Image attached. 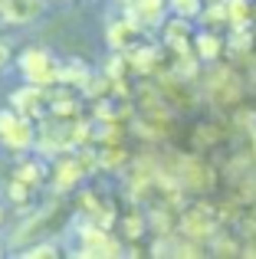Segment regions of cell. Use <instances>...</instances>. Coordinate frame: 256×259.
I'll list each match as a JSON object with an SVG mask.
<instances>
[{
    "label": "cell",
    "mask_w": 256,
    "mask_h": 259,
    "mask_svg": "<svg viewBox=\"0 0 256 259\" xmlns=\"http://www.w3.org/2000/svg\"><path fill=\"white\" fill-rule=\"evenodd\" d=\"M39 135L33 128V118L20 115L17 108H4L0 112V145L10 148V151H30L36 148Z\"/></svg>",
    "instance_id": "obj_1"
},
{
    "label": "cell",
    "mask_w": 256,
    "mask_h": 259,
    "mask_svg": "<svg viewBox=\"0 0 256 259\" xmlns=\"http://www.w3.org/2000/svg\"><path fill=\"white\" fill-rule=\"evenodd\" d=\"M20 72H23L26 82L33 85H56L63 82V69H59V63L50 56L46 50H23L20 53Z\"/></svg>",
    "instance_id": "obj_2"
},
{
    "label": "cell",
    "mask_w": 256,
    "mask_h": 259,
    "mask_svg": "<svg viewBox=\"0 0 256 259\" xmlns=\"http://www.w3.org/2000/svg\"><path fill=\"white\" fill-rule=\"evenodd\" d=\"M79 236H82V249H79V256H122L118 240L105 227H99V223H92V220L79 230Z\"/></svg>",
    "instance_id": "obj_3"
},
{
    "label": "cell",
    "mask_w": 256,
    "mask_h": 259,
    "mask_svg": "<svg viewBox=\"0 0 256 259\" xmlns=\"http://www.w3.org/2000/svg\"><path fill=\"white\" fill-rule=\"evenodd\" d=\"M13 108L26 118H46L50 115V85H26L13 92Z\"/></svg>",
    "instance_id": "obj_4"
},
{
    "label": "cell",
    "mask_w": 256,
    "mask_h": 259,
    "mask_svg": "<svg viewBox=\"0 0 256 259\" xmlns=\"http://www.w3.org/2000/svg\"><path fill=\"white\" fill-rule=\"evenodd\" d=\"M164 7H167V0H132L125 7L128 10L125 17L135 20L141 30H154V26L164 23Z\"/></svg>",
    "instance_id": "obj_5"
},
{
    "label": "cell",
    "mask_w": 256,
    "mask_h": 259,
    "mask_svg": "<svg viewBox=\"0 0 256 259\" xmlns=\"http://www.w3.org/2000/svg\"><path fill=\"white\" fill-rule=\"evenodd\" d=\"M86 174L89 171L79 164V158H59L53 164V187H56V194H69L86 181Z\"/></svg>",
    "instance_id": "obj_6"
},
{
    "label": "cell",
    "mask_w": 256,
    "mask_h": 259,
    "mask_svg": "<svg viewBox=\"0 0 256 259\" xmlns=\"http://www.w3.org/2000/svg\"><path fill=\"white\" fill-rule=\"evenodd\" d=\"M138 33H141V26L135 23V20H128V17H118L115 23H109V46L112 50H122L128 53L132 46H138Z\"/></svg>",
    "instance_id": "obj_7"
},
{
    "label": "cell",
    "mask_w": 256,
    "mask_h": 259,
    "mask_svg": "<svg viewBox=\"0 0 256 259\" xmlns=\"http://www.w3.org/2000/svg\"><path fill=\"white\" fill-rule=\"evenodd\" d=\"M210 99L217 105H230V102L240 99V79L233 76L230 69H217L210 79Z\"/></svg>",
    "instance_id": "obj_8"
},
{
    "label": "cell",
    "mask_w": 256,
    "mask_h": 259,
    "mask_svg": "<svg viewBox=\"0 0 256 259\" xmlns=\"http://www.w3.org/2000/svg\"><path fill=\"white\" fill-rule=\"evenodd\" d=\"M178 177H181V184H184V187H194V190H207L214 184L210 167H204L200 161H194V158H181Z\"/></svg>",
    "instance_id": "obj_9"
},
{
    "label": "cell",
    "mask_w": 256,
    "mask_h": 259,
    "mask_svg": "<svg viewBox=\"0 0 256 259\" xmlns=\"http://www.w3.org/2000/svg\"><path fill=\"white\" fill-rule=\"evenodd\" d=\"M178 227L184 230V236H191V240H207V236H214L217 223H214L210 213H204V210H187Z\"/></svg>",
    "instance_id": "obj_10"
},
{
    "label": "cell",
    "mask_w": 256,
    "mask_h": 259,
    "mask_svg": "<svg viewBox=\"0 0 256 259\" xmlns=\"http://www.w3.org/2000/svg\"><path fill=\"white\" fill-rule=\"evenodd\" d=\"M53 217H56V203H50V207H43V210H39L36 217H30V220H26L23 227L17 230V236H13V243L20 246V243H26L30 236H43L46 230L53 227Z\"/></svg>",
    "instance_id": "obj_11"
},
{
    "label": "cell",
    "mask_w": 256,
    "mask_h": 259,
    "mask_svg": "<svg viewBox=\"0 0 256 259\" xmlns=\"http://www.w3.org/2000/svg\"><path fill=\"white\" fill-rule=\"evenodd\" d=\"M164 36H167V46H171L174 53H191V20L187 17H174L171 23H164Z\"/></svg>",
    "instance_id": "obj_12"
},
{
    "label": "cell",
    "mask_w": 256,
    "mask_h": 259,
    "mask_svg": "<svg viewBox=\"0 0 256 259\" xmlns=\"http://www.w3.org/2000/svg\"><path fill=\"white\" fill-rule=\"evenodd\" d=\"M39 0H0V17L10 23H26V20L39 17Z\"/></svg>",
    "instance_id": "obj_13"
},
{
    "label": "cell",
    "mask_w": 256,
    "mask_h": 259,
    "mask_svg": "<svg viewBox=\"0 0 256 259\" xmlns=\"http://www.w3.org/2000/svg\"><path fill=\"white\" fill-rule=\"evenodd\" d=\"M194 53H197L200 63H217V56L224 53V39L210 30H200L194 33Z\"/></svg>",
    "instance_id": "obj_14"
},
{
    "label": "cell",
    "mask_w": 256,
    "mask_h": 259,
    "mask_svg": "<svg viewBox=\"0 0 256 259\" xmlns=\"http://www.w3.org/2000/svg\"><path fill=\"white\" fill-rule=\"evenodd\" d=\"M128 63H132V69H138L141 76H148V72L158 69V50L154 46H132L128 50Z\"/></svg>",
    "instance_id": "obj_15"
},
{
    "label": "cell",
    "mask_w": 256,
    "mask_h": 259,
    "mask_svg": "<svg viewBox=\"0 0 256 259\" xmlns=\"http://www.w3.org/2000/svg\"><path fill=\"white\" fill-rule=\"evenodd\" d=\"M13 177L17 181H23V184H30L33 190L43 184V177H46V164L39 158H33V161H20L17 164V171H13Z\"/></svg>",
    "instance_id": "obj_16"
},
{
    "label": "cell",
    "mask_w": 256,
    "mask_h": 259,
    "mask_svg": "<svg viewBox=\"0 0 256 259\" xmlns=\"http://www.w3.org/2000/svg\"><path fill=\"white\" fill-rule=\"evenodd\" d=\"M125 161H128V154H125L122 141H118V145H105L102 151H99V167H105V171H122Z\"/></svg>",
    "instance_id": "obj_17"
},
{
    "label": "cell",
    "mask_w": 256,
    "mask_h": 259,
    "mask_svg": "<svg viewBox=\"0 0 256 259\" xmlns=\"http://www.w3.org/2000/svg\"><path fill=\"white\" fill-rule=\"evenodd\" d=\"M167 10H171L174 17L194 20V17H200V13H204V0H167Z\"/></svg>",
    "instance_id": "obj_18"
},
{
    "label": "cell",
    "mask_w": 256,
    "mask_h": 259,
    "mask_svg": "<svg viewBox=\"0 0 256 259\" xmlns=\"http://www.w3.org/2000/svg\"><path fill=\"white\" fill-rule=\"evenodd\" d=\"M30 194H33V187H30V184H23V181H17V177L7 184V203L26 207V203H30Z\"/></svg>",
    "instance_id": "obj_19"
},
{
    "label": "cell",
    "mask_w": 256,
    "mask_h": 259,
    "mask_svg": "<svg viewBox=\"0 0 256 259\" xmlns=\"http://www.w3.org/2000/svg\"><path fill=\"white\" fill-rule=\"evenodd\" d=\"M227 13H230V26H243L250 20V4L246 0H227Z\"/></svg>",
    "instance_id": "obj_20"
},
{
    "label": "cell",
    "mask_w": 256,
    "mask_h": 259,
    "mask_svg": "<svg viewBox=\"0 0 256 259\" xmlns=\"http://www.w3.org/2000/svg\"><path fill=\"white\" fill-rule=\"evenodd\" d=\"M128 69H132L128 56H122V50H115V56L109 59V66H105V76H109V79H125Z\"/></svg>",
    "instance_id": "obj_21"
},
{
    "label": "cell",
    "mask_w": 256,
    "mask_h": 259,
    "mask_svg": "<svg viewBox=\"0 0 256 259\" xmlns=\"http://www.w3.org/2000/svg\"><path fill=\"white\" fill-rule=\"evenodd\" d=\"M20 256H23V259H33V256H50V259H56V256H59V246H53V243L46 240V243H36V246L23 249Z\"/></svg>",
    "instance_id": "obj_22"
},
{
    "label": "cell",
    "mask_w": 256,
    "mask_h": 259,
    "mask_svg": "<svg viewBox=\"0 0 256 259\" xmlns=\"http://www.w3.org/2000/svg\"><path fill=\"white\" fill-rule=\"evenodd\" d=\"M141 233H145V220H141L138 213L125 217V236H128V240H138Z\"/></svg>",
    "instance_id": "obj_23"
},
{
    "label": "cell",
    "mask_w": 256,
    "mask_h": 259,
    "mask_svg": "<svg viewBox=\"0 0 256 259\" xmlns=\"http://www.w3.org/2000/svg\"><path fill=\"white\" fill-rule=\"evenodd\" d=\"M151 223H154V230H158V233H167V230H171V217H167V210H154V213H151Z\"/></svg>",
    "instance_id": "obj_24"
},
{
    "label": "cell",
    "mask_w": 256,
    "mask_h": 259,
    "mask_svg": "<svg viewBox=\"0 0 256 259\" xmlns=\"http://www.w3.org/2000/svg\"><path fill=\"white\" fill-rule=\"evenodd\" d=\"M79 164H82L86 171H96L99 167V154L96 151H79Z\"/></svg>",
    "instance_id": "obj_25"
},
{
    "label": "cell",
    "mask_w": 256,
    "mask_h": 259,
    "mask_svg": "<svg viewBox=\"0 0 256 259\" xmlns=\"http://www.w3.org/2000/svg\"><path fill=\"white\" fill-rule=\"evenodd\" d=\"M4 220H7V210H4V203H0V227H4Z\"/></svg>",
    "instance_id": "obj_26"
},
{
    "label": "cell",
    "mask_w": 256,
    "mask_h": 259,
    "mask_svg": "<svg viewBox=\"0 0 256 259\" xmlns=\"http://www.w3.org/2000/svg\"><path fill=\"white\" fill-rule=\"evenodd\" d=\"M0 256H4V243H0Z\"/></svg>",
    "instance_id": "obj_27"
}]
</instances>
